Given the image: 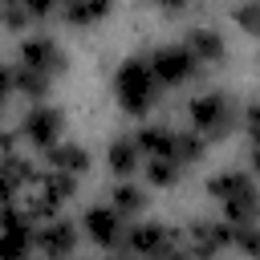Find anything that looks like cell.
<instances>
[{
  "label": "cell",
  "instance_id": "1",
  "mask_svg": "<svg viewBox=\"0 0 260 260\" xmlns=\"http://www.w3.org/2000/svg\"><path fill=\"white\" fill-rule=\"evenodd\" d=\"M207 195L219 203L228 223H252L260 219V187L248 171H219L207 179Z\"/></svg>",
  "mask_w": 260,
  "mask_h": 260
},
{
  "label": "cell",
  "instance_id": "2",
  "mask_svg": "<svg viewBox=\"0 0 260 260\" xmlns=\"http://www.w3.org/2000/svg\"><path fill=\"white\" fill-rule=\"evenodd\" d=\"M158 93H162V85H158V77H154V69H150L146 57H126L118 65V73H114V98H118V106L130 118H142L146 110H154Z\"/></svg>",
  "mask_w": 260,
  "mask_h": 260
},
{
  "label": "cell",
  "instance_id": "3",
  "mask_svg": "<svg viewBox=\"0 0 260 260\" xmlns=\"http://www.w3.org/2000/svg\"><path fill=\"white\" fill-rule=\"evenodd\" d=\"M142 158H175L179 167H191L203 158L207 150V138L195 134V130H171V126H138L134 134Z\"/></svg>",
  "mask_w": 260,
  "mask_h": 260
},
{
  "label": "cell",
  "instance_id": "4",
  "mask_svg": "<svg viewBox=\"0 0 260 260\" xmlns=\"http://www.w3.org/2000/svg\"><path fill=\"white\" fill-rule=\"evenodd\" d=\"M187 118H191V130L203 134V138L211 142V138H228V134L236 130V122H240V106H236L232 93H223V89H207V93H199V98L187 102Z\"/></svg>",
  "mask_w": 260,
  "mask_h": 260
},
{
  "label": "cell",
  "instance_id": "5",
  "mask_svg": "<svg viewBox=\"0 0 260 260\" xmlns=\"http://www.w3.org/2000/svg\"><path fill=\"white\" fill-rule=\"evenodd\" d=\"M122 252H134V256H150V260H162V256H183L187 244L179 236V228H167V223H130L126 228V240H122Z\"/></svg>",
  "mask_w": 260,
  "mask_h": 260
},
{
  "label": "cell",
  "instance_id": "6",
  "mask_svg": "<svg viewBox=\"0 0 260 260\" xmlns=\"http://www.w3.org/2000/svg\"><path fill=\"white\" fill-rule=\"evenodd\" d=\"M81 236L93 244V248H102V252H118L122 248V240H126V215L114 207V203H93V207H85V215H81Z\"/></svg>",
  "mask_w": 260,
  "mask_h": 260
},
{
  "label": "cell",
  "instance_id": "7",
  "mask_svg": "<svg viewBox=\"0 0 260 260\" xmlns=\"http://www.w3.org/2000/svg\"><path fill=\"white\" fill-rule=\"evenodd\" d=\"M146 61H150V69H154L162 89H179L199 73V61H195V53L187 45H158Z\"/></svg>",
  "mask_w": 260,
  "mask_h": 260
},
{
  "label": "cell",
  "instance_id": "8",
  "mask_svg": "<svg viewBox=\"0 0 260 260\" xmlns=\"http://www.w3.org/2000/svg\"><path fill=\"white\" fill-rule=\"evenodd\" d=\"M32 215L28 207L4 203L0 207V260H20L32 252Z\"/></svg>",
  "mask_w": 260,
  "mask_h": 260
},
{
  "label": "cell",
  "instance_id": "9",
  "mask_svg": "<svg viewBox=\"0 0 260 260\" xmlns=\"http://www.w3.org/2000/svg\"><path fill=\"white\" fill-rule=\"evenodd\" d=\"M16 65H24V69H32V73H41V77H49V81H57V77L69 69L65 49H61L53 37H24V41H20V53H16Z\"/></svg>",
  "mask_w": 260,
  "mask_h": 260
},
{
  "label": "cell",
  "instance_id": "10",
  "mask_svg": "<svg viewBox=\"0 0 260 260\" xmlns=\"http://www.w3.org/2000/svg\"><path fill=\"white\" fill-rule=\"evenodd\" d=\"M61 134H65V114H61L57 106L37 102V106L20 118V138H24L28 146H37V150H49L53 142H61Z\"/></svg>",
  "mask_w": 260,
  "mask_h": 260
},
{
  "label": "cell",
  "instance_id": "11",
  "mask_svg": "<svg viewBox=\"0 0 260 260\" xmlns=\"http://www.w3.org/2000/svg\"><path fill=\"white\" fill-rule=\"evenodd\" d=\"M77 240H81V228L65 215H53V219H41L32 228V248L41 256H73L77 252Z\"/></svg>",
  "mask_w": 260,
  "mask_h": 260
},
{
  "label": "cell",
  "instance_id": "12",
  "mask_svg": "<svg viewBox=\"0 0 260 260\" xmlns=\"http://www.w3.org/2000/svg\"><path fill=\"white\" fill-rule=\"evenodd\" d=\"M187 252H195V256H215V252H223V248H232V223L228 219H219V223H211V219H195L191 228H187Z\"/></svg>",
  "mask_w": 260,
  "mask_h": 260
},
{
  "label": "cell",
  "instance_id": "13",
  "mask_svg": "<svg viewBox=\"0 0 260 260\" xmlns=\"http://www.w3.org/2000/svg\"><path fill=\"white\" fill-rule=\"evenodd\" d=\"M45 162H49L53 171H65V175H77V179H81L93 158H89V150H85L81 142H53V146L45 150Z\"/></svg>",
  "mask_w": 260,
  "mask_h": 260
},
{
  "label": "cell",
  "instance_id": "14",
  "mask_svg": "<svg viewBox=\"0 0 260 260\" xmlns=\"http://www.w3.org/2000/svg\"><path fill=\"white\" fill-rule=\"evenodd\" d=\"M183 45L195 53L199 65H219V61H228V41H223L215 28H191Z\"/></svg>",
  "mask_w": 260,
  "mask_h": 260
},
{
  "label": "cell",
  "instance_id": "15",
  "mask_svg": "<svg viewBox=\"0 0 260 260\" xmlns=\"http://www.w3.org/2000/svg\"><path fill=\"white\" fill-rule=\"evenodd\" d=\"M106 167H110L118 179H130V175L142 167V150H138V142H134L130 134L114 138V142L106 146Z\"/></svg>",
  "mask_w": 260,
  "mask_h": 260
},
{
  "label": "cell",
  "instance_id": "16",
  "mask_svg": "<svg viewBox=\"0 0 260 260\" xmlns=\"http://www.w3.org/2000/svg\"><path fill=\"white\" fill-rule=\"evenodd\" d=\"M110 0H61V16L73 28H93L98 20H106Z\"/></svg>",
  "mask_w": 260,
  "mask_h": 260
},
{
  "label": "cell",
  "instance_id": "17",
  "mask_svg": "<svg viewBox=\"0 0 260 260\" xmlns=\"http://www.w3.org/2000/svg\"><path fill=\"white\" fill-rule=\"evenodd\" d=\"M49 89H53L49 77H41V73H32V69H24V65H12V93H24V98L41 102Z\"/></svg>",
  "mask_w": 260,
  "mask_h": 260
},
{
  "label": "cell",
  "instance_id": "18",
  "mask_svg": "<svg viewBox=\"0 0 260 260\" xmlns=\"http://www.w3.org/2000/svg\"><path fill=\"white\" fill-rule=\"evenodd\" d=\"M142 171H146V183L150 187H175L187 167H179L175 158H142Z\"/></svg>",
  "mask_w": 260,
  "mask_h": 260
},
{
  "label": "cell",
  "instance_id": "19",
  "mask_svg": "<svg viewBox=\"0 0 260 260\" xmlns=\"http://www.w3.org/2000/svg\"><path fill=\"white\" fill-rule=\"evenodd\" d=\"M110 203H114V207H118V211L130 219V215H138V211L146 207V195H142V187H134L130 179H122V183L110 191Z\"/></svg>",
  "mask_w": 260,
  "mask_h": 260
},
{
  "label": "cell",
  "instance_id": "20",
  "mask_svg": "<svg viewBox=\"0 0 260 260\" xmlns=\"http://www.w3.org/2000/svg\"><path fill=\"white\" fill-rule=\"evenodd\" d=\"M232 248L244 256H260V223H232Z\"/></svg>",
  "mask_w": 260,
  "mask_h": 260
},
{
  "label": "cell",
  "instance_id": "21",
  "mask_svg": "<svg viewBox=\"0 0 260 260\" xmlns=\"http://www.w3.org/2000/svg\"><path fill=\"white\" fill-rule=\"evenodd\" d=\"M232 20H236L240 32L260 37V0H244V4H236V8H232Z\"/></svg>",
  "mask_w": 260,
  "mask_h": 260
},
{
  "label": "cell",
  "instance_id": "22",
  "mask_svg": "<svg viewBox=\"0 0 260 260\" xmlns=\"http://www.w3.org/2000/svg\"><path fill=\"white\" fill-rule=\"evenodd\" d=\"M0 24L12 28V32H20V28H28V16H24V8L16 0H0Z\"/></svg>",
  "mask_w": 260,
  "mask_h": 260
},
{
  "label": "cell",
  "instance_id": "23",
  "mask_svg": "<svg viewBox=\"0 0 260 260\" xmlns=\"http://www.w3.org/2000/svg\"><path fill=\"white\" fill-rule=\"evenodd\" d=\"M20 8H24V16H28V24H37V20H49L57 8H61V0H16Z\"/></svg>",
  "mask_w": 260,
  "mask_h": 260
},
{
  "label": "cell",
  "instance_id": "24",
  "mask_svg": "<svg viewBox=\"0 0 260 260\" xmlns=\"http://www.w3.org/2000/svg\"><path fill=\"white\" fill-rule=\"evenodd\" d=\"M244 130H248L252 142H260V102H252V106L244 110Z\"/></svg>",
  "mask_w": 260,
  "mask_h": 260
},
{
  "label": "cell",
  "instance_id": "25",
  "mask_svg": "<svg viewBox=\"0 0 260 260\" xmlns=\"http://www.w3.org/2000/svg\"><path fill=\"white\" fill-rule=\"evenodd\" d=\"M16 191H20V183L0 171V207H4V203H16Z\"/></svg>",
  "mask_w": 260,
  "mask_h": 260
},
{
  "label": "cell",
  "instance_id": "26",
  "mask_svg": "<svg viewBox=\"0 0 260 260\" xmlns=\"http://www.w3.org/2000/svg\"><path fill=\"white\" fill-rule=\"evenodd\" d=\"M12 93V65H0V102H8Z\"/></svg>",
  "mask_w": 260,
  "mask_h": 260
},
{
  "label": "cell",
  "instance_id": "27",
  "mask_svg": "<svg viewBox=\"0 0 260 260\" xmlns=\"http://www.w3.org/2000/svg\"><path fill=\"white\" fill-rule=\"evenodd\" d=\"M252 171L260 175V142H252Z\"/></svg>",
  "mask_w": 260,
  "mask_h": 260
},
{
  "label": "cell",
  "instance_id": "28",
  "mask_svg": "<svg viewBox=\"0 0 260 260\" xmlns=\"http://www.w3.org/2000/svg\"><path fill=\"white\" fill-rule=\"evenodd\" d=\"M154 4H162V8H183V4H191V0H154Z\"/></svg>",
  "mask_w": 260,
  "mask_h": 260
},
{
  "label": "cell",
  "instance_id": "29",
  "mask_svg": "<svg viewBox=\"0 0 260 260\" xmlns=\"http://www.w3.org/2000/svg\"><path fill=\"white\" fill-rule=\"evenodd\" d=\"M0 110H4V102H0Z\"/></svg>",
  "mask_w": 260,
  "mask_h": 260
}]
</instances>
